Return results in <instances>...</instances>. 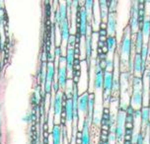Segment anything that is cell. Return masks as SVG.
Returning <instances> with one entry per match:
<instances>
[{
  "instance_id": "cell-1",
  "label": "cell",
  "mask_w": 150,
  "mask_h": 144,
  "mask_svg": "<svg viewBox=\"0 0 150 144\" xmlns=\"http://www.w3.org/2000/svg\"><path fill=\"white\" fill-rule=\"evenodd\" d=\"M131 47H132V40H131V32L128 25L125 27L124 33L122 36V41H120V59L119 63L120 65L125 64L128 65V62L131 59L130 53H131Z\"/></svg>"
},
{
  "instance_id": "cell-2",
  "label": "cell",
  "mask_w": 150,
  "mask_h": 144,
  "mask_svg": "<svg viewBox=\"0 0 150 144\" xmlns=\"http://www.w3.org/2000/svg\"><path fill=\"white\" fill-rule=\"evenodd\" d=\"M143 78L133 76L131 79L132 93L129 105L134 110H141L143 107Z\"/></svg>"
},
{
  "instance_id": "cell-3",
  "label": "cell",
  "mask_w": 150,
  "mask_h": 144,
  "mask_svg": "<svg viewBox=\"0 0 150 144\" xmlns=\"http://www.w3.org/2000/svg\"><path fill=\"white\" fill-rule=\"evenodd\" d=\"M62 95L63 92H61L60 90L55 93L54 98H53L52 102L50 101V107H52L53 109V114H54V121L53 124H60V116H61V113H62Z\"/></svg>"
},
{
  "instance_id": "cell-4",
  "label": "cell",
  "mask_w": 150,
  "mask_h": 144,
  "mask_svg": "<svg viewBox=\"0 0 150 144\" xmlns=\"http://www.w3.org/2000/svg\"><path fill=\"white\" fill-rule=\"evenodd\" d=\"M59 65L57 67V83L59 85V88L65 89L66 83H67V69H66V60L65 56L61 55L58 59Z\"/></svg>"
},
{
  "instance_id": "cell-5",
  "label": "cell",
  "mask_w": 150,
  "mask_h": 144,
  "mask_svg": "<svg viewBox=\"0 0 150 144\" xmlns=\"http://www.w3.org/2000/svg\"><path fill=\"white\" fill-rule=\"evenodd\" d=\"M64 111H65V126L67 128V132L72 133V126H73L74 121V113H73V105H72V100L68 99L64 104Z\"/></svg>"
},
{
  "instance_id": "cell-6",
  "label": "cell",
  "mask_w": 150,
  "mask_h": 144,
  "mask_svg": "<svg viewBox=\"0 0 150 144\" xmlns=\"http://www.w3.org/2000/svg\"><path fill=\"white\" fill-rule=\"evenodd\" d=\"M55 66L54 63L49 61L47 65V75H45V92L47 95H50L52 92V84L53 83V77H54Z\"/></svg>"
},
{
  "instance_id": "cell-7",
  "label": "cell",
  "mask_w": 150,
  "mask_h": 144,
  "mask_svg": "<svg viewBox=\"0 0 150 144\" xmlns=\"http://www.w3.org/2000/svg\"><path fill=\"white\" fill-rule=\"evenodd\" d=\"M92 121H90L89 119L85 118L84 121H83V124H82V136H81V144H90L91 143V138H90V126Z\"/></svg>"
},
{
  "instance_id": "cell-8",
  "label": "cell",
  "mask_w": 150,
  "mask_h": 144,
  "mask_svg": "<svg viewBox=\"0 0 150 144\" xmlns=\"http://www.w3.org/2000/svg\"><path fill=\"white\" fill-rule=\"evenodd\" d=\"M87 27H88V16L85 10V7L82 6L80 9V24H79V33L82 38H85L87 35Z\"/></svg>"
},
{
  "instance_id": "cell-9",
  "label": "cell",
  "mask_w": 150,
  "mask_h": 144,
  "mask_svg": "<svg viewBox=\"0 0 150 144\" xmlns=\"http://www.w3.org/2000/svg\"><path fill=\"white\" fill-rule=\"evenodd\" d=\"M133 62V76L142 78V74H141V70H142V58H141L140 53L135 52L134 56L132 58Z\"/></svg>"
},
{
  "instance_id": "cell-10",
  "label": "cell",
  "mask_w": 150,
  "mask_h": 144,
  "mask_svg": "<svg viewBox=\"0 0 150 144\" xmlns=\"http://www.w3.org/2000/svg\"><path fill=\"white\" fill-rule=\"evenodd\" d=\"M65 60H66V69L69 72V77L72 76V72H73V64H74V47H68L67 52L65 54Z\"/></svg>"
},
{
  "instance_id": "cell-11",
  "label": "cell",
  "mask_w": 150,
  "mask_h": 144,
  "mask_svg": "<svg viewBox=\"0 0 150 144\" xmlns=\"http://www.w3.org/2000/svg\"><path fill=\"white\" fill-rule=\"evenodd\" d=\"M88 102H89V93L84 92L78 100V113H82L84 116H87Z\"/></svg>"
},
{
  "instance_id": "cell-12",
  "label": "cell",
  "mask_w": 150,
  "mask_h": 144,
  "mask_svg": "<svg viewBox=\"0 0 150 144\" xmlns=\"http://www.w3.org/2000/svg\"><path fill=\"white\" fill-rule=\"evenodd\" d=\"M107 26H108L107 31H108L110 36H116L117 26V14H112V13H109L108 19H107Z\"/></svg>"
},
{
  "instance_id": "cell-13",
  "label": "cell",
  "mask_w": 150,
  "mask_h": 144,
  "mask_svg": "<svg viewBox=\"0 0 150 144\" xmlns=\"http://www.w3.org/2000/svg\"><path fill=\"white\" fill-rule=\"evenodd\" d=\"M85 47H86V63L88 66V69L90 68V62L91 58H92V34H90L89 32H87V35L85 37Z\"/></svg>"
},
{
  "instance_id": "cell-14",
  "label": "cell",
  "mask_w": 150,
  "mask_h": 144,
  "mask_svg": "<svg viewBox=\"0 0 150 144\" xmlns=\"http://www.w3.org/2000/svg\"><path fill=\"white\" fill-rule=\"evenodd\" d=\"M99 8H100V17L103 22H105L106 19H108L109 16V6L111 4L110 0H101L98 2Z\"/></svg>"
},
{
  "instance_id": "cell-15",
  "label": "cell",
  "mask_w": 150,
  "mask_h": 144,
  "mask_svg": "<svg viewBox=\"0 0 150 144\" xmlns=\"http://www.w3.org/2000/svg\"><path fill=\"white\" fill-rule=\"evenodd\" d=\"M52 144H62V131L60 124H54L52 129Z\"/></svg>"
},
{
  "instance_id": "cell-16",
  "label": "cell",
  "mask_w": 150,
  "mask_h": 144,
  "mask_svg": "<svg viewBox=\"0 0 150 144\" xmlns=\"http://www.w3.org/2000/svg\"><path fill=\"white\" fill-rule=\"evenodd\" d=\"M135 52L140 53V50L144 44V38L141 30H138L135 34Z\"/></svg>"
},
{
  "instance_id": "cell-17",
  "label": "cell",
  "mask_w": 150,
  "mask_h": 144,
  "mask_svg": "<svg viewBox=\"0 0 150 144\" xmlns=\"http://www.w3.org/2000/svg\"><path fill=\"white\" fill-rule=\"evenodd\" d=\"M94 107H95V94L89 95V102H88V113H87V118L90 119L91 121H93L94 116Z\"/></svg>"
},
{
  "instance_id": "cell-18",
  "label": "cell",
  "mask_w": 150,
  "mask_h": 144,
  "mask_svg": "<svg viewBox=\"0 0 150 144\" xmlns=\"http://www.w3.org/2000/svg\"><path fill=\"white\" fill-rule=\"evenodd\" d=\"M105 46L109 49V52H116V47H117V38L116 36H109L107 37V42H105Z\"/></svg>"
},
{
  "instance_id": "cell-19",
  "label": "cell",
  "mask_w": 150,
  "mask_h": 144,
  "mask_svg": "<svg viewBox=\"0 0 150 144\" xmlns=\"http://www.w3.org/2000/svg\"><path fill=\"white\" fill-rule=\"evenodd\" d=\"M141 32H142L143 38L146 39V41H148L149 37H150V18H145L143 22V26L142 29H141Z\"/></svg>"
},
{
  "instance_id": "cell-20",
  "label": "cell",
  "mask_w": 150,
  "mask_h": 144,
  "mask_svg": "<svg viewBox=\"0 0 150 144\" xmlns=\"http://www.w3.org/2000/svg\"><path fill=\"white\" fill-rule=\"evenodd\" d=\"M125 122V112L117 111L116 116V125L119 127H124Z\"/></svg>"
},
{
  "instance_id": "cell-21",
  "label": "cell",
  "mask_w": 150,
  "mask_h": 144,
  "mask_svg": "<svg viewBox=\"0 0 150 144\" xmlns=\"http://www.w3.org/2000/svg\"><path fill=\"white\" fill-rule=\"evenodd\" d=\"M115 135H116V139L117 143H122V141L124 140L125 136V128L124 127H119L116 126V131H115Z\"/></svg>"
},
{
  "instance_id": "cell-22",
  "label": "cell",
  "mask_w": 150,
  "mask_h": 144,
  "mask_svg": "<svg viewBox=\"0 0 150 144\" xmlns=\"http://www.w3.org/2000/svg\"><path fill=\"white\" fill-rule=\"evenodd\" d=\"M140 54H141V58H142L143 62H147V57H148V54H149V44H143L142 49L140 50Z\"/></svg>"
},
{
  "instance_id": "cell-23",
  "label": "cell",
  "mask_w": 150,
  "mask_h": 144,
  "mask_svg": "<svg viewBox=\"0 0 150 144\" xmlns=\"http://www.w3.org/2000/svg\"><path fill=\"white\" fill-rule=\"evenodd\" d=\"M117 4H119V1H117V0H112L111 4H110V6H109V13H112V14H117Z\"/></svg>"
},
{
  "instance_id": "cell-24",
  "label": "cell",
  "mask_w": 150,
  "mask_h": 144,
  "mask_svg": "<svg viewBox=\"0 0 150 144\" xmlns=\"http://www.w3.org/2000/svg\"><path fill=\"white\" fill-rule=\"evenodd\" d=\"M54 54L56 57L59 58L61 55H62V49H61V47L60 46H56L54 47Z\"/></svg>"
},
{
  "instance_id": "cell-25",
  "label": "cell",
  "mask_w": 150,
  "mask_h": 144,
  "mask_svg": "<svg viewBox=\"0 0 150 144\" xmlns=\"http://www.w3.org/2000/svg\"><path fill=\"white\" fill-rule=\"evenodd\" d=\"M134 109L132 108L130 105H128V107L127 108V111H125V114L127 116H134Z\"/></svg>"
},
{
  "instance_id": "cell-26",
  "label": "cell",
  "mask_w": 150,
  "mask_h": 144,
  "mask_svg": "<svg viewBox=\"0 0 150 144\" xmlns=\"http://www.w3.org/2000/svg\"><path fill=\"white\" fill-rule=\"evenodd\" d=\"M92 124H94L95 125H99V124H101V118H99V116L95 114V116H93Z\"/></svg>"
},
{
  "instance_id": "cell-27",
  "label": "cell",
  "mask_w": 150,
  "mask_h": 144,
  "mask_svg": "<svg viewBox=\"0 0 150 144\" xmlns=\"http://www.w3.org/2000/svg\"><path fill=\"white\" fill-rule=\"evenodd\" d=\"M124 128L125 129H134V124H131V122H125Z\"/></svg>"
},
{
  "instance_id": "cell-28",
  "label": "cell",
  "mask_w": 150,
  "mask_h": 144,
  "mask_svg": "<svg viewBox=\"0 0 150 144\" xmlns=\"http://www.w3.org/2000/svg\"><path fill=\"white\" fill-rule=\"evenodd\" d=\"M108 139H109L110 143H111V144H112V143H116L117 139H116V135H115V133H110Z\"/></svg>"
},
{
  "instance_id": "cell-29",
  "label": "cell",
  "mask_w": 150,
  "mask_h": 144,
  "mask_svg": "<svg viewBox=\"0 0 150 144\" xmlns=\"http://www.w3.org/2000/svg\"><path fill=\"white\" fill-rule=\"evenodd\" d=\"M98 34H99V37H108L109 36L108 31H107V30H102V29H99Z\"/></svg>"
},
{
  "instance_id": "cell-30",
  "label": "cell",
  "mask_w": 150,
  "mask_h": 144,
  "mask_svg": "<svg viewBox=\"0 0 150 144\" xmlns=\"http://www.w3.org/2000/svg\"><path fill=\"white\" fill-rule=\"evenodd\" d=\"M135 119L133 116H127L125 114V122H131V124H134Z\"/></svg>"
},
{
  "instance_id": "cell-31",
  "label": "cell",
  "mask_w": 150,
  "mask_h": 144,
  "mask_svg": "<svg viewBox=\"0 0 150 144\" xmlns=\"http://www.w3.org/2000/svg\"><path fill=\"white\" fill-rule=\"evenodd\" d=\"M134 134V129H125V135H132Z\"/></svg>"
},
{
  "instance_id": "cell-32",
  "label": "cell",
  "mask_w": 150,
  "mask_h": 144,
  "mask_svg": "<svg viewBox=\"0 0 150 144\" xmlns=\"http://www.w3.org/2000/svg\"><path fill=\"white\" fill-rule=\"evenodd\" d=\"M99 29H102V30H107L108 29V26H107V22H102L100 23V26H99Z\"/></svg>"
},
{
  "instance_id": "cell-33",
  "label": "cell",
  "mask_w": 150,
  "mask_h": 144,
  "mask_svg": "<svg viewBox=\"0 0 150 144\" xmlns=\"http://www.w3.org/2000/svg\"><path fill=\"white\" fill-rule=\"evenodd\" d=\"M141 118V110H135L134 111V119H140Z\"/></svg>"
},
{
  "instance_id": "cell-34",
  "label": "cell",
  "mask_w": 150,
  "mask_h": 144,
  "mask_svg": "<svg viewBox=\"0 0 150 144\" xmlns=\"http://www.w3.org/2000/svg\"><path fill=\"white\" fill-rule=\"evenodd\" d=\"M145 10H137V16L138 17H145Z\"/></svg>"
},
{
  "instance_id": "cell-35",
  "label": "cell",
  "mask_w": 150,
  "mask_h": 144,
  "mask_svg": "<svg viewBox=\"0 0 150 144\" xmlns=\"http://www.w3.org/2000/svg\"><path fill=\"white\" fill-rule=\"evenodd\" d=\"M102 52H103L104 53V54H108V53L110 52H109V49H108V47H107V46H105V47H102Z\"/></svg>"
},
{
  "instance_id": "cell-36",
  "label": "cell",
  "mask_w": 150,
  "mask_h": 144,
  "mask_svg": "<svg viewBox=\"0 0 150 144\" xmlns=\"http://www.w3.org/2000/svg\"><path fill=\"white\" fill-rule=\"evenodd\" d=\"M103 114H111V112H110V108H109V107H104V109H103Z\"/></svg>"
},
{
  "instance_id": "cell-37",
  "label": "cell",
  "mask_w": 150,
  "mask_h": 144,
  "mask_svg": "<svg viewBox=\"0 0 150 144\" xmlns=\"http://www.w3.org/2000/svg\"><path fill=\"white\" fill-rule=\"evenodd\" d=\"M101 134L102 135H106V136H109L110 131H108V130H102L101 129Z\"/></svg>"
},
{
  "instance_id": "cell-38",
  "label": "cell",
  "mask_w": 150,
  "mask_h": 144,
  "mask_svg": "<svg viewBox=\"0 0 150 144\" xmlns=\"http://www.w3.org/2000/svg\"><path fill=\"white\" fill-rule=\"evenodd\" d=\"M99 41L100 42H107V37H99Z\"/></svg>"
},
{
  "instance_id": "cell-39",
  "label": "cell",
  "mask_w": 150,
  "mask_h": 144,
  "mask_svg": "<svg viewBox=\"0 0 150 144\" xmlns=\"http://www.w3.org/2000/svg\"><path fill=\"white\" fill-rule=\"evenodd\" d=\"M78 64H80V60L79 59H75L73 65H78Z\"/></svg>"
},
{
  "instance_id": "cell-40",
  "label": "cell",
  "mask_w": 150,
  "mask_h": 144,
  "mask_svg": "<svg viewBox=\"0 0 150 144\" xmlns=\"http://www.w3.org/2000/svg\"><path fill=\"white\" fill-rule=\"evenodd\" d=\"M97 52H98V55L101 54V53H103L102 52V49H99V47H97Z\"/></svg>"
},
{
  "instance_id": "cell-41",
  "label": "cell",
  "mask_w": 150,
  "mask_h": 144,
  "mask_svg": "<svg viewBox=\"0 0 150 144\" xmlns=\"http://www.w3.org/2000/svg\"><path fill=\"white\" fill-rule=\"evenodd\" d=\"M122 144H132V142H131V141H124Z\"/></svg>"
},
{
  "instance_id": "cell-42",
  "label": "cell",
  "mask_w": 150,
  "mask_h": 144,
  "mask_svg": "<svg viewBox=\"0 0 150 144\" xmlns=\"http://www.w3.org/2000/svg\"><path fill=\"white\" fill-rule=\"evenodd\" d=\"M148 79H149V94H150V69H149V74H148Z\"/></svg>"
}]
</instances>
